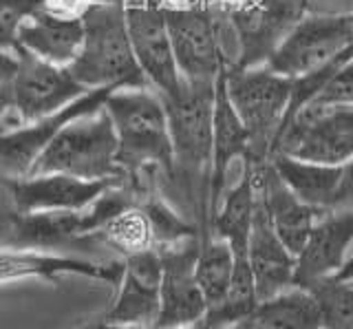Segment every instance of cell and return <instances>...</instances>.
<instances>
[{
	"instance_id": "cell-1",
	"label": "cell",
	"mask_w": 353,
	"mask_h": 329,
	"mask_svg": "<svg viewBox=\"0 0 353 329\" xmlns=\"http://www.w3.org/2000/svg\"><path fill=\"white\" fill-rule=\"evenodd\" d=\"M82 47L66 67L71 78L91 89H150L132 56L124 5H86L80 12Z\"/></svg>"
},
{
	"instance_id": "cell-2",
	"label": "cell",
	"mask_w": 353,
	"mask_h": 329,
	"mask_svg": "<svg viewBox=\"0 0 353 329\" xmlns=\"http://www.w3.org/2000/svg\"><path fill=\"white\" fill-rule=\"evenodd\" d=\"M117 135L121 170L157 168L172 177V148L161 97L152 89H115L104 100Z\"/></svg>"
},
{
	"instance_id": "cell-3",
	"label": "cell",
	"mask_w": 353,
	"mask_h": 329,
	"mask_svg": "<svg viewBox=\"0 0 353 329\" xmlns=\"http://www.w3.org/2000/svg\"><path fill=\"white\" fill-rule=\"evenodd\" d=\"M172 148V177H179L188 192L201 183L208 195L210 157H212V106L214 84L181 80L172 95H159Z\"/></svg>"
},
{
	"instance_id": "cell-4",
	"label": "cell",
	"mask_w": 353,
	"mask_h": 329,
	"mask_svg": "<svg viewBox=\"0 0 353 329\" xmlns=\"http://www.w3.org/2000/svg\"><path fill=\"white\" fill-rule=\"evenodd\" d=\"M51 172L77 179H113L121 172L117 166V135L104 108L62 126L29 170V175Z\"/></svg>"
},
{
	"instance_id": "cell-5",
	"label": "cell",
	"mask_w": 353,
	"mask_h": 329,
	"mask_svg": "<svg viewBox=\"0 0 353 329\" xmlns=\"http://www.w3.org/2000/svg\"><path fill=\"white\" fill-rule=\"evenodd\" d=\"M292 80L265 64L250 69H225V93L248 133V159L265 161L283 122Z\"/></svg>"
},
{
	"instance_id": "cell-6",
	"label": "cell",
	"mask_w": 353,
	"mask_h": 329,
	"mask_svg": "<svg viewBox=\"0 0 353 329\" xmlns=\"http://www.w3.org/2000/svg\"><path fill=\"white\" fill-rule=\"evenodd\" d=\"M270 155L331 166L351 161L353 106L305 104L274 137Z\"/></svg>"
},
{
	"instance_id": "cell-7",
	"label": "cell",
	"mask_w": 353,
	"mask_h": 329,
	"mask_svg": "<svg viewBox=\"0 0 353 329\" xmlns=\"http://www.w3.org/2000/svg\"><path fill=\"white\" fill-rule=\"evenodd\" d=\"M351 42L353 14H303L276 45L265 67L292 80L327 67L329 62H334L338 56L351 49Z\"/></svg>"
},
{
	"instance_id": "cell-8",
	"label": "cell",
	"mask_w": 353,
	"mask_h": 329,
	"mask_svg": "<svg viewBox=\"0 0 353 329\" xmlns=\"http://www.w3.org/2000/svg\"><path fill=\"white\" fill-rule=\"evenodd\" d=\"M163 18L179 78L214 84L219 71L225 69L214 0L192 7H163Z\"/></svg>"
},
{
	"instance_id": "cell-9",
	"label": "cell",
	"mask_w": 353,
	"mask_h": 329,
	"mask_svg": "<svg viewBox=\"0 0 353 329\" xmlns=\"http://www.w3.org/2000/svg\"><path fill=\"white\" fill-rule=\"evenodd\" d=\"M236 42L232 69L261 67L303 16L301 0H216Z\"/></svg>"
},
{
	"instance_id": "cell-10",
	"label": "cell",
	"mask_w": 353,
	"mask_h": 329,
	"mask_svg": "<svg viewBox=\"0 0 353 329\" xmlns=\"http://www.w3.org/2000/svg\"><path fill=\"white\" fill-rule=\"evenodd\" d=\"M201 235L181 239L176 243L152 246L161 263L159 314L152 329L190 327L203 318L208 305L194 279V259Z\"/></svg>"
},
{
	"instance_id": "cell-11",
	"label": "cell",
	"mask_w": 353,
	"mask_h": 329,
	"mask_svg": "<svg viewBox=\"0 0 353 329\" xmlns=\"http://www.w3.org/2000/svg\"><path fill=\"white\" fill-rule=\"evenodd\" d=\"M130 49L139 71L157 95H172L181 78L172 58L163 7L154 0H124Z\"/></svg>"
},
{
	"instance_id": "cell-12",
	"label": "cell",
	"mask_w": 353,
	"mask_h": 329,
	"mask_svg": "<svg viewBox=\"0 0 353 329\" xmlns=\"http://www.w3.org/2000/svg\"><path fill=\"white\" fill-rule=\"evenodd\" d=\"M110 91L115 89H106V86L91 89L62 106L60 111L3 130L0 133V177L16 179L29 175L33 161L47 148L49 141L58 135V130L69 124L71 119L102 108Z\"/></svg>"
},
{
	"instance_id": "cell-13",
	"label": "cell",
	"mask_w": 353,
	"mask_h": 329,
	"mask_svg": "<svg viewBox=\"0 0 353 329\" xmlns=\"http://www.w3.org/2000/svg\"><path fill=\"white\" fill-rule=\"evenodd\" d=\"M121 279L115 288V299L97 318L108 327L152 329L159 314V281L161 263L152 246L132 252L121 259Z\"/></svg>"
},
{
	"instance_id": "cell-14",
	"label": "cell",
	"mask_w": 353,
	"mask_h": 329,
	"mask_svg": "<svg viewBox=\"0 0 353 329\" xmlns=\"http://www.w3.org/2000/svg\"><path fill=\"white\" fill-rule=\"evenodd\" d=\"M16 53L18 75L14 93V115L20 124L60 111L62 106L86 93L84 86L71 78L66 67L44 62L20 49H16Z\"/></svg>"
},
{
	"instance_id": "cell-15",
	"label": "cell",
	"mask_w": 353,
	"mask_h": 329,
	"mask_svg": "<svg viewBox=\"0 0 353 329\" xmlns=\"http://www.w3.org/2000/svg\"><path fill=\"white\" fill-rule=\"evenodd\" d=\"M119 181L113 179H77L69 175H25L3 177L16 212H47V210H84L99 195Z\"/></svg>"
},
{
	"instance_id": "cell-16",
	"label": "cell",
	"mask_w": 353,
	"mask_h": 329,
	"mask_svg": "<svg viewBox=\"0 0 353 329\" xmlns=\"http://www.w3.org/2000/svg\"><path fill=\"white\" fill-rule=\"evenodd\" d=\"M268 161L287 188L318 215L351 208V161L331 166L287 155H270Z\"/></svg>"
},
{
	"instance_id": "cell-17",
	"label": "cell",
	"mask_w": 353,
	"mask_h": 329,
	"mask_svg": "<svg viewBox=\"0 0 353 329\" xmlns=\"http://www.w3.org/2000/svg\"><path fill=\"white\" fill-rule=\"evenodd\" d=\"M121 261H88L80 257L53 255L40 250H0V283L22 281V279H42L58 283L62 277H84L95 279L117 288L121 279Z\"/></svg>"
},
{
	"instance_id": "cell-18",
	"label": "cell",
	"mask_w": 353,
	"mask_h": 329,
	"mask_svg": "<svg viewBox=\"0 0 353 329\" xmlns=\"http://www.w3.org/2000/svg\"><path fill=\"white\" fill-rule=\"evenodd\" d=\"M353 241V212L351 208L336 212H325L316 219L309 230L303 248L296 255L294 266V288L327 277L340 270L351 257Z\"/></svg>"
},
{
	"instance_id": "cell-19",
	"label": "cell",
	"mask_w": 353,
	"mask_h": 329,
	"mask_svg": "<svg viewBox=\"0 0 353 329\" xmlns=\"http://www.w3.org/2000/svg\"><path fill=\"white\" fill-rule=\"evenodd\" d=\"M254 175V190L268 215L274 232L285 243V248L296 257L303 248L309 230L320 217L314 208L305 206L298 197L281 181V177L272 168V163L265 161H250Z\"/></svg>"
},
{
	"instance_id": "cell-20",
	"label": "cell",
	"mask_w": 353,
	"mask_h": 329,
	"mask_svg": "<svg viewBox=\"0 0 353 329\" xmlns=\"http://www.w3.org/2000/svg\"><path fill=\"white\" fill-rule=\"evenodd\" d=\"M248 157V133L232 108L225 93V69L214 80V106H212V157H210L208 177V226L214 215L219 197L228 186V172L236 159Z\"/></svg>"
},
{
	"instance_id": "cell-21",
	"label": "cell",
	"mask_w": 353,
	"mask_h": 329,
	"mask_svg": "<svg viewBox=\"0 0 353 329\" xmlns=\"http://www.w3.org/2000/svg\"><path fill=\"white\" fill-rule=\"evenodd\" d=\"M248 266L259 301H265L274 294L292 288L296 257L274 232L259 197L256 203H254V217L248 237Z\"/></svg>"
},
{
	"instance_id": "cell-22",
	"label": "cell",
	"mask_w": 353,
	"mask_h": 329,
	"mask_svg": "<svg viewBox=\"0 0 353 329\" xmlns=\"http://www.w3.org/2000/svg\"><path fill=\"white\" fill-rule=\"evenodd\" d=\"M82 36L80 14H58L40 7L18 27L16 49L58 67H69L82 47Z\"/></svg>"
},
{
	"instance_id": "cell-23",
	"label": "cell",
	"mask_w": 353,
	"mask_h": 329,
	"mask_svg": "<svg viewBox=\"0 0 353 329\" xmlns=\"http://www.w3.org/2000/svg\"><path fill=\"white\" fill-rule=\"evenodd\" d=\"M82 239H93V230L84 210L14 212L9 226V246L18 250L62 248Z\"/></svg>"
},
{
	"instance_id": "cell-24",
	"label": "cell",
	"mask_w": 353,
	"mask_h": 329,
	"mask_svg": "<svg viewBox=\"0 0 353 329\" xmlns=\"http://www.w3.org/2000/svg\"><path fill=\"white\" fill-rule=\"evenodd\" d=\"M353 259L327 277L301 288L312 296L320 316V329H353Z\"/></svg>"
},
{
	"instance_id": "cell-25",
	"label": "cell",
	"mask_w": 353,
	"mask_h": 329,
	"mask_svg": "<svg viewBox=\"0 0 353 329\" xmlns=\"http://www.w3.org/2000/svg\"><path fill=\"white\" fill-rule=\"evenodd\" d=\"M252 329H320V316L312 296L292 285L259 301L252 312Z\"/></svg>"
},
{
	"instance_id": "cell-26",
	"label": "cell",
	"mask_w": 353,
	"mask_h": 329,
	"mask_svg": "<svg viewBox=\"0 0 353 329\" xmlns=\"http://www.w3.org/2000/svg\"><path fill=\"white\" fill-rule=\"evenodd\" d=\"M232 272H234V255L228 241L210 230H201V241H199L194 259V279L208 307L216 305L225 296Z\"/></svg>"
},
{
	"instance_id": "cell-27",
	"label": "cell",
	"mask_w": 353,
	"mask_h": 329,
	"mask_svg": "<svg viewBox=\"0 0 353 329\" xmlns=\"http://www.w3.org/2000/svg\"><path fill=\"white\" fill-rule=\"evenodd\" d=\"M137 208L148 221L152 246L176 243V241H181V239L201 235V228L196 223L185 221V219L176 212L168 201H163L161 197L146 195L143 199H139Z\"/></svg>"
},
{
	"instance_id": "cell-28",
	"label": "cell",
	"mask_w": 353,
	"mask_h": 329,
	"mask_svg": "<svg viewBox=\"0 0 353 329\" xmlns=\"http://www.w3.org/2000/svg\"><path fill=\"white\" fill-rule=\"evenodd\" d=\"M95 239H102L106 246L119 250L124 257L152 246L148 221L137 206H132L128 210L110 219V221L95 235Z\"/></svg>"
},
{
	"instance_id": "cell-29",
	"label": "cell",
	"mask_w": 353,
	"mask_h": 329,
	"mask_svg": "<svg viewBox=\"0 0 353 329\" xmlns=\"http://www.w3.org/2000/svg\"><path fill=\"white\" fill-rule=\"evenodd\" d=\"M40 7L42 0H0V49L16 51L18 27Z\"/></svg>"
},
{
	"instance_id": "cell-30",
	"label": "cell",
	"mask_w": 353,
	"mask_h": 329,
	"mask_svg": "<svg viewBox=\"0 0 353 329\" xmlns=\"http://www.w3.org/2000/svg\"><path fill=\"white\" fill-rule=\"evenodd\" d=\"M316 104L327 106H353V64L351 60L342 62L340 67L323 82L314 95Z\"/></svg>"
},
{
	"instance_id": "cell-31",
	"label": "cell",
	"mask_w": 353,
	"mask_h": 329,
	"mask_svg": "<svg viewBox=\"0 0 353 329\" xmlns=\"http://www.w3.org/2000/svg\"><path fill=\"white\" fill-rule=\"evenodd\" d=\"M18 75V53L0 49V130L11 128L9 115L14 113V93Z\"/></svg>"
},
{
	"instance_id": "cell-32",
	"label": "cell",
	"mask_w": 353,
	"mask_h": 329,
	"mask_svg": "<svg viewBox=\"0 0 353 329\" xmlns=\"http://www.w3.org/2000/svg\"><path fill=\"white\" fill-rule=\"evenodd\" d=\"M303 14L347 16L353 14V0H301Z\"/></svg>"
},
{
	"instance_id": "cell-33",
	"label": "cell",
	"mask_w": 353,
	"mask_h": 329,
	"mask_svg": "<svg viewBox=\"0 0 353 329\" xmlns=\"http://www.w3.org/2000/svg\"><path fill=\"white\" fill-rule=\"evenodd\" d=\"M42 7L58 14H80L86 7V0H42Z\"/></svg>"
},
{
	"instance_id": "cell-34",
	"label": "cell",
	"mask_w": 353,
	"mask_h": 329,
	"mask_svg": "<svg viewBox=\"0 0 353 329\" xmlns=\"http://www.w3.org/2000/svg\"><path fill=\"white\" fill-rule=\"evenodd\" d=\"M210 329H252V316L250 318H241V321H232V323H223V325L210 327Z\"/></svg>"
},
{
	"instance_id": "cell-35",
	"label": "cell",
	"mask_w": 353,
	"mask_h": 329,
	"mask_svg": "<svg viewBox=\"0 0 353 329\" xmlns=\"http://www.w3.org/2000/svg\"><path fill=\"white\" fill-rule=\"evenodd\" d=\"M161 7H192L199 3H208V0H154Z\"/></svg>"
},
{
	"instance_id": "cell-36",
	"label": "cell",
	"mask_w": 353,
	"mask_h": 329,
	"mask_svg": "<svg viewBox=\"0 0 353 329\" xmlns=\"http://www.w3.org/2000/svg\"><path fill=\"white\" fill-rule=\"evenodd\" d=\"M71 329H99V318L97 316H91V318H86V321L75 323Z\"/></svg>"
},
{
	"instance_id": "cell-37",
	"label": "cell",
	"mask_w": 353,
	"mask_h": 329,
	"mask_svg": "<svg viewBox=\"0 0 353 329\" xmlns=\"http://www.w3.org/2000/svg\"><path fill=\"white\" fill-rule=\"evenodd\" d=\"M86 5H124V0H86Z\"/></svg>"
},
{
	"instance_id": "cell-38",
	"label": "cell",
	"mask_w": 353,
	"mask_h": 329,
	"mask_svg": "<svg viewBox=\"0 0 353 329\" xmlns=\"http://www.w3.org/2000/svg\"><path fill=\"white\" fill-rule=\"evenodd\" d=\"M179 329H201V325L194 323V325H190V327H179Z\"/></svg>"
},
{
	"instance_id": "cell-39",
	"label": "cell",
	"mask_w": 353,
	"mask_h": 329,
	"mask_svg": "<svg viewBox=\"0 0 353 329\" xmlns=\"http://www.w3.org/2000/svg\"><path fill=\"white\" fill-rule=\"evenodd\" d=\"M0 133H3V130H0Z\"/></svg>"
}]
</instances>
